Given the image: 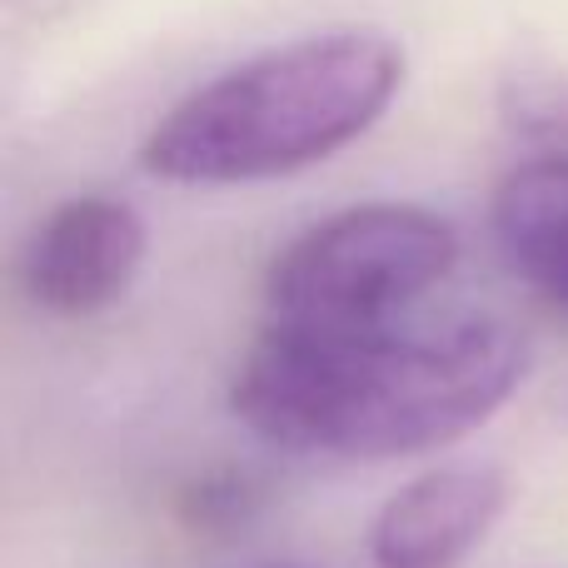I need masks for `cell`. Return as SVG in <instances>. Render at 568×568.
I'll list each match as a JSON object with an SVG mask.
<instances>
[{"mask_svg": "<svg viewBox=\"0 0 568 568\" xmlns=\"http://www.w3.org/2000/svg\"><path fill=\"white\" fill-rule=\"evenodd\" d=\"M524 374L529 339L489 314L439 329L270 320L235 364L230 409L275 449L379 464L459 444L514 399Z\"/></svg>", "mask_w": 568, "mask_h": 568, "instance_id": "6da1fadb", "label": "cell"}, {"mask_svg": "<svg viewBox=\"0 0 568 568\" xmlns=\"http://www.w3.org/2000/svg\"><path fill=\"white\" fill-rule=\"evenodd\" d=\"M384 30H324L230 65L155 120L140 165L170 185H255L310 170L374 130L404 90Z\"/></svg>", "mask_w": 568, "mask_h": 568, "instance_id": "7a4b0ae2", "label": "cell"}, {"mask_svg": "<svg viewBox=\"0 0 568 568\" xmlns=\"http://www.w3.org/2000/svg\"><path fill=\"white\" fill-rule=\"evenodd\" d=\"M454 265L459 235L444 215L399 200L349 205L280 250L265 275V310L275 324L310 329L399 324Z\"/></svg>", "mask_w": 568, "mask_h": 568, "instance_id": "3957f363", "label": "cell"}, {"mask_svg": "<svg viewBox=\"0 0 568 568\" xmlns=\"http://www.w3.org/2000/svg\"><path fill=\"white\" fill-rule=\"evenodd\" d=\"M145 220L115 195L60 200L20 260L26 294L55 320H85L125 300L145 265Z\"/></svg>", "mask_w": 568, "mask_h": 568, "instance_id": "277c9868", "label": "cell"}, {"mask_svg": "<svg viewBox=\"0 0 568 568\" xmlns=\"http://www.w3.org/2000/svg\"><path fill=\"white\" fill-rule=\"evenodd\" d=\"M509 509V479L494 464H439L379 504L369 524L374 568H454Z\"/></svg>", "mask_w": 568, "mask_h": 568, "instance_id": "5b68a950", "label": "cell"}, {"mask_svg": "<svg viewBox=\"0 0 568 568\" xmlns=\"http://www.w3.org/2000/svg\"><path fill=\"white\" fill-rule=\"evenodd\" d=\"M489 220L504 260L568 310V150L514 165L494 190Z\"/></svg>", "mask_w": 568, "mask_h": 568, "instance_id": "8992f818", "label": "cell"}, {"mask_svg": "<svg viewBox=\"0 0 568 568\" xmlns=\"http://www.w3.org/2000/svg\"><path fill=\"white\" fill-rule=\"evenodd\" d=\"M255 504H260V489L240 469H210L180 494L185 524L190 529H210V534H225L235 524H245L255 514Z\"/></svg>", "mask_w": 568, "mask_h": 568, "instance_id": "52a82bcc", "label": "cell"}, {"mask_svg": "<svg viewBox=\"0 0 568 568\" xmlns=\"http://www.w3.org/2000/svg\"><path fill=\"white\" fill-rule=\"evenodd\" d=\"M275 568H300V564H275Z\"/></svg>", "mask_w": 568, "mask_h": 568, "instance_id": "ba28073f", "label": "cell"}]
</instances>
